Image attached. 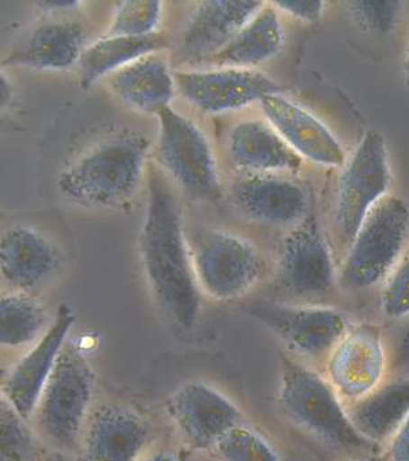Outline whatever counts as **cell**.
<instances>
[{
	"instance_id": "cell-35",
	"label": "cell",
	"mask_w": 409,
	"mask_h": 461,
	"mask_svg": "<svg viewBox=\"0 0 409 461\" xmlns=\"http://www.w3.org/2000/svg\"><path fill=\"white\" fill-rule=\"evenodd\" d=\"M13 97H14V87H13L7 74L2 71V74H0V103H2V110H6L12 104Z\"/></svg>"
},
{
	"instance_id": "cell-25",
	"label": "cell",
	"mask_w": 409,
	"mask_h": 461,
	"mask_svg": "<svg viewBox=\"0 0 409 461\" xmlns=\"http://www.w3.org/2000/svg\"><path fill=\"white\" fill-rule=\"evenodd\" d=\"M167 41L160 33L148 37L103 36L87 45L81 60V86L89 89L101 78H110L116 71L135 60L166 49Z\"/></svg>"
},
{
	"instance_id": "cell-15",
	"label": "cell",
	"mask_w": 409,
	"mask_h": 461,
	"mask_svg": "<svg viewBox=\"0 0 409 461\" xmlns=\"http://www.w3.org/2000/svg\"><path fill=\"white\" fill-rule=\"evenodd\" d=\"M259 104L265 119L300 158L333 168H341L347 164V153L341 142L307 108L281 92L267 95Z\"/></svg>"
},
{
	"instance_id": "cell-9",
	"label": "cell",
	"mask_w": 409,
	"mask_h": 461,
	"mask_svg": "<svg viewBox=\"0 0 409 461\" xmlns=\"http://www.w3.org/2000/svg\"><path fill=\"white\" fill-rule=\"evenodd\" d=\"M246 312L292 354L310 360L328 359L352 325L341 310L323 304L255 302L247 306Z\"/></svg>"
},
{
	"instance_id": "cell-21",
	"label": "cell",
	"mask_w": 409,
	"mask_h": 461,
	"mask_svg": "<svg viewBox=\"0 0 409 461\" xmlns=\"http://www.w3.org/2000/svg\"><path fill=\"white\" fill-rule=\"evenodd\" d=\"M87 45V33L81 23L50 21L34 28L7 55L4 65L36 71H65L79 65Z\"/></svg>"
},
{
	"instance_id": "cell-14",
	"label": "cell",
	"mask_w": 409,
	"mask_h": 461,
	"mask_svg": "<svg viewBox=\"0 0 409 461\" xmlns=\"http://www.w3.org/2000/svg\"><path fill=\"white\" fill-rule=\"evenodd\" d=\"M74 322L73 310L62 304L54 315L50 330L18 360L5 380L2 385L4 400L23 420L33 418L42 392L68 344Z\"/></svg>"
},
{
	"instance_id": "cell-16",
	"label": "cell",
	"mask_w": 409,
	"mask_h": 461,
	"mask_svg": "<svg viewBox=\"0 0 409 461\" xmlns=\"http://www.w3.org/2000/svg\"><path fill=\"white\" fill-rule=\"evenodd\" d=\"M230 203L241 216L269 227L292 230L309 217L305 190L280 175H244L230 187Z\"/></svg>"
},
{
	"instance_id": "cell-8",
	"label": "cell",
	"mask_w": 409,
	"mask_h": 461,
	"mask_svg": "<svg viewBox=\"0 0 409 461\" xmlns=\"http://www.w3.org/2000/svg\"><path fill=\"white\" fill-rule=\"evenodd\" d=\"M390 186L386 141L381 132L368 130L344 166L334 201V237L347 250L371 209L389 195Z\"/></svg>"
},
{
	"instance_id": "cell-37",
	"label": "cell",
	"mask_w": 409,
	"mask_h": 461,
	"mask_svg": "<svg viewBox=\"0 0 409 461\" xmlns=\"http://www.w3.org/2000/svg\"><path fill=\"white\" fill-rule=\"evenodd\" d=\"M404 70H405V84L409 89V44H408V50H406L405 65H404Z\"/></svg>"
},
{
	"instance_id": "cell-6",
	"label": "cell",
	"mask_w": 409,
	"mask_h": 461,
	"mask_svg": "<svg viewBox=\"0 0 409 461\" xmlns=\"http://www.w3.org/2000/svg\"><path fill=\"white\" fill-rule=\"evenodd\" d=\"M95 373L81 351L66 344L32 420L40 433L66 450L78 449L92 413Z\"/></svg>"
},
{
	"instance_id": "cell-31",
	"label": "cell",
	"mask_w": 409,
	"mask_h": 461,
	"mask_svg": "<svg viewBox=\"0 0 409 461\" xmlns=\"http://www.w3.org/2000/svg\"><path fill=\"white\" fill-rule=\"evenodd\" d=\"M381 309L390 320L409 318V249L385 279Z\"/></svg>"
},
{
	"instance_id": "cell-17",
	"label": "cell",
	"mask_w": 409,
	"mask_h": 461,
	"mask_svg": "<svg viewBox=\"0 0 409 461\" xmlns=\"http://www.w3.org/2000/svg\"><path fill=\"white\" fill-rule=\"evenodd\" d=\"M150 437L148 422L132 408L98 405L82 431L79 461H140Z\"/></svg>"
},
{
	"instance_id": "cell-26",
	"label": "cell",
	"mask_w": 409,
	"mask_h": 461,
	"mask_svg": "<svg viewBox=\"0 0 409 461\" xmlns=\"http://www.w3.org/2000/svg\"><path fill=\"white\" fill-rule=\"evenodd\" d=\"M47 307L40 299L23 291L5 294L0 301V344L15 349L33 346L52 324Z\"/></svg>"
},
{
	"instance_id": "cell-33",
	"label": "cell",
	"mask_w": 409,
	"mask_h": 461,
	"mask_svg": "<svg viewBox=\"0 0 409 461\" xmlns=\"http://www.w3.org/2000/svg\"><path fill=\"white\" fill-rule=\"evenodd\" d=\"M389 461H409V418L390 441Z\"/></svg>"
},
{
	"instance_id": "cell-22",
	"label": "cell",
	"mask_w": 409,
	"mask_h": 461,
	"mask_svg": "<svg viewBox=\"0 0 409 461\" xmlns=\"http://www.w3.org/2000/svg\"><path fill=\"white\" fill-rule=\"evenodd\" d=\"M108 86L127 107L156 116L171 107L177 92L175 73L159 52L116 71L108 78Z\"/></svg>"
},
{
	"instance_id": "cell-19",
	"label": "cell",
	"mask_w": 409,
	"mask_h": 461,
	"mask_svg": "<svg viewBox=\"0 0 409 461\" xmlns=\"http://www.w3.org/2000/svg\"><path fill=\"white\" fill-rule=\"evenodd\" d=\"M252 0L199 2L182 32V49L191 59L208 62L264 7Z\"/></svg>"
},
{
	"instance_id": "cell-3",
	"label": "cell",
	"mask_w": 409,
	"mask_h": 461,
	"mask_svg": "<svg viewBox=\"0 0 409 461\" xmlns=\"http://www.w3.org/2000/svg\"><path fill=\"white\" fill-rule=\"evenodd\" d=\"M277 400L289 422L332 447L348 452H368L376 447L356 430L347 405L328 378L303 363L284 357Z\"/></svg>"
},
{
	"instance_id": "cell-5",
	"label": "cell",
	"mask_w": 409,
	"mask_h": 461,
	"mask_svg": "<svg viewBox=\"0 0 409 461\" xmlns=\"http://www.w3.org/2000/svg\"><path fill=\"white\" fill-rule=\"evenodd\" d=\"M409 240V205L401 198H382L363 221L347 250L340 283L348 290H368L385 282L403 258Z\"/></svg>"
},
{
	"instance_id": "cell-12",
	"label": "cell",
	"mask_w": 409,
	"mask_h": 461,
	"mask_svg": "<svg viewBox=\"0 0 409 461\" xmlns=\"http://www.w3.org/2000/svg\"><path fill=\"white\" fill-rule=\"evenodd\" d=\"M166 411L179 436L196 450H214L228 431L243 423L238 405L204 381L180 385L167 400Z\"/></svg>"
},
{
	"instance_id": "cell-29",
	"label": "cell",
	"mask_w": 409,
	"mask_h": 461,
	"mask_svg": "<svg viewBox=\"0 0 409 461\" xmlns=\"http://www.w3.org/2000/svg\"><path fill=\"white\" fill-rule=\"evenodd\" d=\"M25 420L2 400V461H32L34 445Z\"/></svg>"
},
{
	"instance_id": "cell-10",
	"label": "cell",
	"mask_w": 409,
	"mask_h": 461,
	"mask_svg": "<svg viewBox=\"0 0 409 461\" xmlns=\"http://www.w3.org/2000/svg\"><path fill=\"white\" fill-rule=\"evenodd\" d=\"M276 276L286 294L300 299L323 298L336 288V262L315 217L289 230L278 251Z\"/></svg>"
},
{
	"instance_id": "cell-7",
	"label": "cell",
	"mask_w": 409,
	"mask_h": 461,
	"mask_svg": "<svg viewBox=\"0 0 409 461\" xmlns=\"http://www.w3.org/2000/svg\"><path fill=\"white\" fill-rule=\"evenodd\" d=\"M158 118L155 158L159 166L193 200H219L222 176L208 137L172 107L161 111Z\"/></svg>"
},
{
	"instance_id": "cell-27",
	"label": "cell",
	"mask_w": 409,
	"mask_h": 461,
	"mask_svg": "<svg viewBox=\"0 0 409 461\" xmlns=\"http://www.w3.org/2000/svg\"><path fill=\"white\" fill-rule=\"evenodd\" d=\"M164 17L163 2H119L105 36L148 37L159 33Z\"/></svg>"
},
{
	"instance_id": "cell-32",
	"label": "cell",
	"mask_w": 409,
	"mask_h": 461,
	"mask_svg": "<svg viewBox=\"0 0 409 461\" xmlns=\"http://www.w3.org/2000/svg\"><path fill=\"white\" fill-rule=\"evenodd\" d=\"M273 6L296 20L315 23L323 17L325 2L321 0H277Z\"/></svg>"
},
{
	"instance_id": "cell-4",
	"label": "cell",
	"mask_w": 409,
	"mask_h": 461,
	"mask_svg": "<svg viewBox=\"0 0 409 461\" xmlns=\"http://www.w3.org/2000/svg\"><path fill=\"white\" fill-rule=\"evenodd\" d=\"M187 238L199 290L214 301H236L264 277L261 253L241 235L223 228L199 227Z\"/></svg>"
},
{
	"instance_id": "cell-2",
	"label": "cell",
	"mask_w": 409,
	"mask_h": 461,
	"mask_svg": "<svg viewBox=\"0 0 409 461\" xmlns=\"http://www.w3.org/2000/svg\"><path fill=\"white\" fill-rule=\"evenodd\" d=\"M149 153L150 142L142 132L108 135L60 169L58 192L82 208H124L142 186Z\"/></svg>"
},
{
	"instance_id": "cell-38",
	"label": "cell",
	"mask_w": 409,
	"mask_h": 461,
	"mask_svg": "<svg viewBox=\"0 0 409 461\" xmlns=\"http://www.w3.org/2000/svg\"><path fill=\"white\" fill-rule=\"evenodd\" d=\"M350 461H378L377 458H356V460H350Z\"/></svg>"
},
{
	"instance_id": "cell-28",
	"label": "cell",
	"mask_w": 409,
	"mask_h": 461,
	"mask_svg": "<svg viewBox=\"0 0 409 461\" xmlns=\"http://www.w3.org/2000/svg\"><path fill=\"white\" fill-rule=\"evenodd\" d=\"M214 452L220 461H281L272 444L244 422L228 431Z\"/></svg>"
},
{
	"instance_id": "cell-36",
	"label": "cell",
	"mask_w": 409,
	"mask_h": 461,
	"mask_svg": "<svg viewBox=\"0 0 409 461\" xmlns=\"http://www.w3.org/2000/svg\"><path fill=\"white\" fill-rule=\"evenodd\" d=\"M142 461H180L174 453L158 452L155 455L149 456Z\"/></svg>"
},
{
	"instance_id": "cell-23",
	"label": "cell",
	"mask_w": 409,
	"mask_h": 461,
	"mask_svg": "<svg viewBox=\"0 0 409 461\" xmlns=\"http://www.w3.org/2000/svg\"><path fill=\"white\" fill-rule=\"evenodd\" d=\"M347 405L350 422L373 445L392 441L409 418V377L385 381L376 391Z\"/></svg>"
},
{
	"instance_id": "cell-1",
	"label": "cell",
	"mask_w": 409,
	"mask_h": 461,
	"mask_svg": "<svg viewBox=\"0 0 409 461\" xmlns=\"http://www.w3.org/2000/svg\"><path fill=\"white\" fill-rule=\"evenodd\" d=\"M140 256L156 306L169 324L191 330L201 314L202 293L194 273L179 203L159 175L149 177Z\"/></svg>"
},
{
	"instance_id": "cell-20",
	"label": "cell",
	"mask_w": 409,
	"mask_h": 461,
	"mask_svg": "<svg viewBox=\"0 0 409 461\" xmlns=\"http://www.w3.org/2000/svg\"><path fill=\"white\" fill-rule=\"evenodd\" d=\"M228 155L244 175L297 172L303 164V158L272 124L261 119H247L233 126L228 137Z\"/></svg>"
},
{
	"instance_id": "cell-18",
	"label": "cell",
	"mask_w": 409,
	"mask_h": 461,
	"mask_svg": "<svg viewBox=\"0 0 409 461\" xmlns=\"http://www.w3.org/2000/svg\"><path fill=\"white\" fill-rule=\"evenodd\" d=\"M63 254L44 232L25 224L6 228L0 240V272L14 291L32 293L63 267Z\"/></svg>"
},
{
	"instance_id": "cell-13",
	"label": "cell",
	"mask_w": 409,
	"mask_h": 461,
	"mask_svg": "<svg viewBox=\"0 0 409 461\" xmlns=\"http://www.w3.org/2000/svg\"><path fill=\"white\" fill-rule=\"evenodd\" d=\"M175 79L180 96L211 115L243 110L261 103L267 95L280 92L272 78L255 68L177 71Z\"/></svg>"
},
{
	"instance_id": "cell-24",
	"label": "cell",
	"mask_w": 409,
	"mask_h": 461,
	"mask_svg": "<svg viewBox=\"0 0 409 461\" xmlns=\"http://www.w3.org/2000/svg\"><path fill=\"white\" fill-rule=\"evenodd\" d=\"M286 41L278 10L265 4L254 18L208 60L214 68H254L280 54Z\"/></svg>"
},
{
	"instance_id": "cell-30",
	"label": "cell",
	"mask_w": 409,
	"mask_h": 461,
	"mask_svg": "<svg viewBox=\"0 0 409 461\" xmlns=\"http://www.w3.org/2000/svg\"><path fill=\"white\" fill-rule=\"evenodd\" d=\"M350 12L363 31L389 33L397 28L403 12V2L356 0L350 2Z\"/></svg>"
},
{
	"instance_id": "cell-11",
	"label": "cell",
	"mask_w": 409,
	"mask_h": 461,
	"mask_svg": "<svg viewBox=\"0 0 409 461\" xmlns=\"http://www.w3.org/2000/svg\"><path fill=\"white\" fill-rule=\"evenodd\" d=\"M389 357L378 325H350L325 360L331 385L345 404L358 402L385 383Z\"/></svg>"
},
{
	"instance_id": "cell-34",
	"label": "cell",
	"mask_w": 409,
	"mask_h": 461,
	"mask_svg": "<svg viewBox=\"0 0 409 461\" xmlns=\"http://www.w3.org/2000/svg\"><path fill=\"white\" fill-rule=\"evenodd\" d=\"M82 2L76 0H55V2H36V7L42 13H59L71 12V10L79 9Z\"/></svg>"
}]
</instances>
